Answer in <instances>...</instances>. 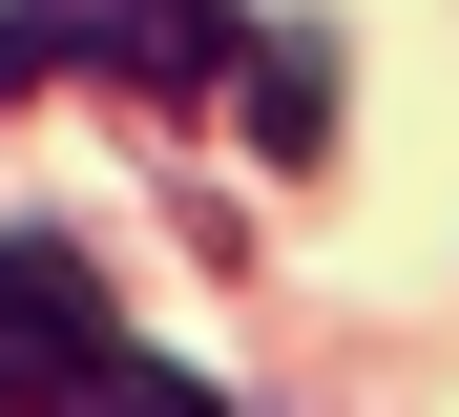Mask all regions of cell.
Here are the masks:
<instances>
[{
  "instance_id": "6da1fadb",
  "label": "cell",
  "mask_w": 459,
  "mask_h": 417,
  "mask_svg": "<svg viewBox=\"0 0 459 417\" xmlns=\"http://www.w3.org/2000/svg\"><path fill=\"white\" fill-rule=\"evenodd\" d=\"M0 396H188V376L105 313V272L63 230H0Z\"/></svg>"
},
{
  "instance_id": "7a4b0ae2",
  "label": "cell",
  "mask_w": 459,
  "mask_h": 417,
  "mask_svg": "<svg viewBox=\"0 0 459 417\" xmlns=\"http://www.w3.org/2000/svg\"><path fill=\"white\" fill-rule=\"evenodd\" d=\"M230 0H0V105L22 83H230Z\"/></svg>"
},
{
  "instance_id": "3957f363",
  "label": "cell",
  "mask_w": 459,
  "mask_h": 417,
  "mask_svg": "<svg viewBox=\"0 0 459 417\" xmlns=\"http://www.w3.org/2000/svg\"><path fill=\"white\" fill-rule=\"evenodd\" d=\"M230 83H251V126H272V167H314V146H334V42H251Z\"/></svg>"
}]
</instances>
